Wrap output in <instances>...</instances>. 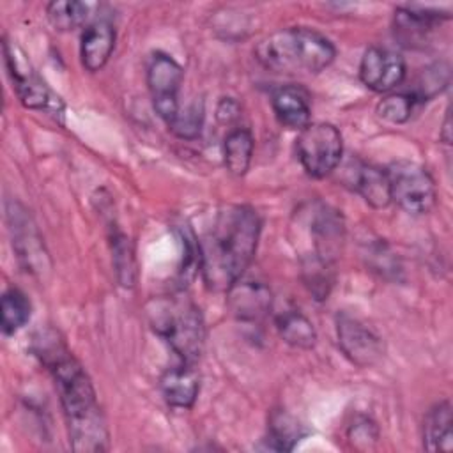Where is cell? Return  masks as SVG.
Wrapping results in <instances>:
<instances>
[{
  "instance_id": "6da1fadb",
  "label": "cell",
  "mask_w": 453,
  "mask_h": 453,
  "mask_svg": "<svg viewBox=\"0 0 453 453\" xmlns=\"http://www.w3.org/2000/svg\"><path fill=\"white\" fill-rule=\"evenodd\" d=\"M34 352L53 377L74 451L97 453L108 448V430L99 409L96 389L81 363L53 331L34 338Z\"/></svg>"
},
{
  "instance_id": "7a4b0ae2",
  "label": "cell",
  "mask_w": 453,
  "mask_h": 453,
  "mask_svg": "<svg viewBox=\"0 0 453 453\" xmlns=\"http://www.w3.org/2000/svg\"><path fill=\"white\" fill-rule=\"evenodd\" d=\"M262 232L258 212L246 203L219 209L198 242L200 271L205 285L226 292L250 267Z\"/></svg>"
},
{
  "instance_id": "3957f363",
  "label": "cell",
  "mask_w": 453,
  "mask_h": 453,
  "mask_svg": "<svg viewBox=\"0 0 453 453\" xmlns=\"http://www.w3.org/2000/svg\"><path fill=\"white\" fill-rule=\"evenodd\" d=\"M255 58L262 67L278 74H319L336 57L334 44L308 27L276 30L255 46Z\"/></svg>"
},
{
  "instance_id": "277c9868",
  "label": "cell",
  "mask_w": 453,
  "mask_h": 453,
  "mask_svg": "<svg viewBox=\"0 0 453 453\" xmlns=\"http://www.w3.org/2000/svg\"><path fill=\"white\" fill-rule=\"evenodd\" d=\"M154 331L179 356L180 363L195 365L203 350L205 324L200 308L182 294L161 296L147 304Z\"/></svg>"
},
{
  "instance_id": "5b68a950",
  "label": "cell",
  "mask_w": 453,
  "mask_h": 453,
  "mask_svg": "<svg viewBox=\"0 0 453 453\" xmlns=\"http://www.w3.org/2000/svg\"><path fill=\"white\" fill-rule=\"evenodd\" d=\"M296 152L303 170L313 179H322L340 165L343 140L333 124L310 122L299 131Z\"/></svg>"
},
{
  "instance_id": "8992f818",
  "label": "cell",
  "mask_w": 453,
  "mask_h": 453,
  "mask_svg": "<svg viewBox=\"0 0 453 453\" xmlns=\"http://www.w3.org/2000/svg\"><path fill=\"white\" fill-rule=\"evenodd\" d=\"M391 202L412 216L426 214L437 202V189L430 172L414 161H395L388 168Z\"/></svg>"
},
{
  "instance_id": "52a82bcc",
  "label": "cell",
  "mask_w": 453,
  "mask_h": 453,
  "mask_svg": "<svg viewBox=\"0 0 453 453\" xmlns=\"http://www.w3.org/2000/svg\"><path fill=\"white\" fill-rule=\"evenodd\" d=\"M4 58L12 87L23 106L39 111H51L55 115L62 113L64 106L60 97L51 92L32 64L25 58V53L7 39H4Z\"/></svg>"
},
{
  "instance_id": "ba28073f",
  "label": "cell",
  "mask_w": 453,
  "mask_h": 453,
  "mask_svg": "<svg viewBox=\"0 0 453 453\" xmlns=\"http://www.w3.org/2000/svg\"><path fill=\"white\" fill-rule=\"evenodd\" d=\"M145 76L152 106L168 126L180 110L179 90L184 80V71L173 57L156 51L147 62Z\"/></svg>"
},
{
  "instance_id": "9c48e42d",
  "label": "cell",
  "mask_w": 453,
  "mask_h": 453,
  "mask_svg": "<svg viewBox=\"0 0 453 453\" xmlns=\"http://www.w3.org/2000/svg\"><path fill=\"white\" fill-rule=\"evenodd\" d=\"M336 338L343 356L359 368H370L384 356L382 338L363 320L349 313L336 315Z\"/></svg>"
},
{
  "instance_id": "30bf717a",
  "label": "cell",
  "mask_w": 453,
  "mask_h": 453,
  "mask_svg": "<svg viewBox=\"0 0 453 453\" xmlns=\"http://www.w3.org/2000/svg\"><path fill=\"white\" fill-rule=\"evenodd\" d=\"M7 221L12 235V248L16 251L18 260L23 264L27 271L42 276L50 267L48 253L30 214L18 202H9Z\"/></svg>"
},
{
  "instance_id": "8fae6325",
  "label": "cell",
  "mask_w": 453,
  "mask_h": 453,
  "mask_svg": "<svg viewBox=\"0 0 453 453\" xmlns=\"http://www.w3.org/2000/svg\"><path fill=\"white\" fill-rule=\"evenodd\" d=\"M405 60L400 53L384 48L370 46L361 57L359 80L373 92H389L405 80Z\"/></svg>"
},
{
  "instance_id": "7c38bea8",
  "label": "cell",
  "mask_w": 453,
  "mask_h": 453,
  "mask_svg": "<svg viewBox=\"0 0 453 453\" xmlns=\"http://www.w3.org/2000/svg\"><path fill=\"white\" fill-rule=\"evenodd\" d=\"M304 223L308 226V235L313 248V251H308L304 255L317 257L324 262L333 264L343 241V219L338 211L329 205L317 203L306 214Z\"/></svg>"
},
{
  "instance_id": "4fadbf2b",
  "label": "cell",
  "mask_w": 453,
  "mask_h": 453,
  "mask_svg": "<svg viewBox=\"0 0 453 453\" xmlns=\"http://www.w3.org/2000/svg\"><path fill=\"white\" fill-rule=\"evenodd\" d=\"M449 19L448 12L423 9V7H398L395 11L393 19V32L395 39L405 48H419L425 46L434 34L444 21Z\"/></svg>"
},
{
  "instance_id": "5bb4252c",
  "label": "cell",
  "mask_w": 453,
  "mask_h": 453,
  "mask_svg": "<svg viewBox=\"0 0 453 453\" xmlns=\"http://www.w3.org/2000/svg\"><path fill=\"white\" fill-rule=\"evenodd\" d=\"M228 306L234 317L244 324H258L265 319L273 306L271 290L253 280H237L228 290Z\"/></svg>"
},
{
  "instance_id": "9a60e30c",
  "label": "cell",
  "mask_w": 453,
  "mask_h": 453,
  "mask_svg": "<svg viewBox=\"0 0 453 453\" xmlns=\"http://www.w3.org/2000/svg\"><path fill=\"white\" fill-rule=\"evenodd\" d=\"M347 173V184L352 191L361 195L368 205L373 209H384L391 203L388 170L370 163L356 161L354 168H349Z\"/></svg>"
},
{
  "instance_id": "2e32d148",
  "label": "cell",
  "mask_w": 453,
  "mask_h": 453,
  "mask_svg": "<svg viewBox=\"0 0 453 453\" xmlns=\"http://www.w3.org/2000/svg\"><path fill=\"white\" fill-rule=\"evenodd\" d=\"M271 106L278 122L301 131L310 124L311 104L308 92L299 85H281L271 94Z\"/></svg>"
},
{
  "instance_id": "e0dca14e",
  "label": "cell",
  "mask_w": 453,
  "mask_h": 453,
  "mask_svg": "<svg viewBox=\"0 0 453 453\" xmlns=\"http://www.w3.org/2000/svg\"><path fill=\"white\" fill-rule=\"evenodd\" d=\"M115 48V28L108 19L88 23L81 34L80 58L87 71H101Z\"/></svg>"
},
{
  "instance_id": "ac0fdd59",
  "label": "cell",
  "mask_w": 453,
  "mask_h": 453,
  "mask_svg": "<svg viewBox=\"0 0 453 453\" xmlns=\"http://www.w3.org/2000/svg\"><path fill=\"white\" fill-rule=\"evenodd\" d=\"M159 389L170 407L191 409L200 391V379L193 365L180 363L163 372L159 379Z\"/></svg>"
},
{
  "instance_id": "d6986e66",
  "label": "cell",
  "mask_w": 453,
  "mask_h": 453,
  "mask_svg": "<svg viewBox=\"0 0 453 453\" xmlns=\"http://www.w3.org/2000/svg\"><path fill=\"white\" fill-rule=\"evenodd\" d=\"M423 446L428 451H451L453 448V411L448 400L437 402L423 419Z\"/></svg>"
},
{
  "instance_id": "ffe728a7",
  "label": "cell",
  "mask_w": 453,
  "mask_h": 453,
  "mask_svg": "<svg viewBox=\"0 0 453 453\" xmlns=\"http://www.w3.org/2000/svg\"><path fill=\"white\" fill-rule=\"evenodd\" d=\"M276 329L285 343L296 349L308 350L317 343L313 322L297 308H285L274 317Z\"/></svg>"
},
{
  "instance_id": "44dd1931",
  "label": "cell",
  "mask_w": 453,
  "mask_h": 453,
  "mask_svg": "<svg viewBox=\"0 0 453 453\" xmlns=\"http://www.w3.org/2000/svg\"><path fill=\"white\" fill-rule=\"evenodd\" d=\"M255 140L248 127H232L223 140V161L226 170L241 177L250 170Z\"/></svg>"
},
{
  "instance_id": "7402d4cb",
  "label": "cell",
  "mask_w": 453,
  "mask_h": 453,
  "mask_svg": "<svg viewBox=\"0 0 453 453\" xmlns=\"http://www.w3.org/2000/svg\"><path fill=\"white\" fill-rule=\"evenodd\" d=\"M304 437L303 425L285 411H274L269 418L267 448L276 451H290Z\"/></svg>"
},
{
  "instance_id": "603a6c76",
  "label": "cell",
  "mask_w": 453,
  "mask_h": 453,
  "mask_svg": "<svg viewBox=\"0 0 453 453\" xmlns=\"http://www.w3.org/2000/svg\"><path fill=\"white\" fill-rule=\"evenodd\" d=\"M0 315H2L0 326H2L4 334L11 336L30 320L32 304H30L28 297L19 288L11 287L2 294Z\"/></svg>"
},
{
  "instance_id": "cb8c5ba5",
  "label": "cell",
  "mask_w": 453,
  "mask_h": 453,
  "mask_svg": "<svg viewBox=\"0 0 453 453\" xmlns=\"http://www.w3.org/2000/svg\"><path fill=\"white\" fill-rule=\"evenodd\" d=\"M92 4L74 2V0H55L46 5V14L50 23L57 30H74L87 23L90 18Z\"/></svg>"
},
{
  "instance_id": "d4e9b609",
  "label": "cell",
  "mask_w": 453,
  "mask_h": 453,
  "mask_svg": "<svg viewBox=\"0 0 453 453\" xmlns=\"http://www.w3.org/2000/svg\"><path fill=\"white\" fill-rule=\"evenodd\" d=\"M110 244H111V258H113L117 278L122 287L131 288L136 281V260H134L133 244L129 237L117 228H113L110 234Z\"/></svg>"
},
{
  "instance_id": "484cf974",
  "label": "cell",
  "mask_w": 453,
  "mask_h": 453,
  "mask_svg": "<svg viewBox=\"0 0 453 453\" xmlns=\"http://www.w3.org/2000/svg\"><path fill=\"white\" fill-rule=\"evenodd\" d=\"M449 83V67L446 64H434L421 71L416 85L409 90L421 104L437 96Z\"/></svg>"
},
{
  "instance_id": "4316f807",
  "label": "cell",
  "mask_w": 453,
  "mask_h": 453,
  "mask_svg": "<svg viewBox=\"0 0 453 453\" xmlns=\"http://www.w3.org/2000/svg\"><path fill=\"white\" fill-rule=\"evenodd\" d=\"M419 103L411 92H395L377 104V115L391 124H403L412 117V111L416 110Z\"/></svg>"
},
{
  "instance_id": "83f0119b",
  "label": "cell",
  "mask_w": 453,
  "mask_h": 453,
  "mask_svg": "<svg viewBox=\"0 0 453 453\" xmlns=\"http://www.w3.org/2000/svg\"><path fill=\"white\" fill-rule=\"evenodd\" d=\"M203 103L196 99L189 103L184 110H179L175 119L168 124V129L182 140H195L203 126Z\"/></svg>"
},
{
  "instance_id": "f1b7e54d",
  "label": "cell",
  "mask_w": 453,
  "mask_h": 453,
  "mask_svg": "<svg viewBox=\"0 0 453 453\" xmlns=\"http://www.w3.org/2000/svg\"><path fill=\"white\" fill-rule=\"evenodd\" d=\"M347 435H349V439L352 441V444H354L356 448H370V442H372V444L377 442V439H379V430H377L375 423H373L370 418H366V416H357V418L350 423V426H349V430H347Z\"/></svg>"
},
{
  "instance_id": "f546056e",
  "label": "cell",
  "mask_w": 453,
  "mask_h": 453,
  "mask_svg": "<svg viewBox=\"0 0 453 453\" xmlns=\"http://www.w3.org/2000/svg\"><path fill=\"white\" fill-rule=\"evenodd\" d=\"M241 115V106L232 97H223L216 108V119L223 126H232Z\"/></svg>"
},
{
  "instance_id": "4dcf8cb0",
  "label": "cell",
  "mask_w": 453,
  "mask_h": 453,
  "mask_svg": "<svg viewBox=\"0 0 453 453\" xmlns=\"http://www.w3.org/2000/svg\"><path fill=\"white\" fill-rule=\"evenodd\" d=\"M442 140H444V143H449V115H446V119H444V127H442Z\"/></svg>"
}]
</instances>
